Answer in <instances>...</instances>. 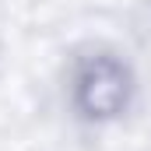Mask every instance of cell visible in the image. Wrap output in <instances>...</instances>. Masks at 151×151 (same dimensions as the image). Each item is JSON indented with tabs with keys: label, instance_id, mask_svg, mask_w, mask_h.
<instances>
[{
	"label": "cell",
	"instance_id": "cell-1",
	"mask_svg": "<svg viewBox=\"0 0 151 151\" xmlns=\"http://www.w3.org/2000/svg\"><path fill=\"white\" fill-rule=\"evenodd\" d=\"M127 95H130V77L109 56L91 60L77 77V106L88 116H99V119L116 116L127 106Z\"/></svg>",
	"mask_w": 151,
	"mask_h": 151
}]
</instances>
